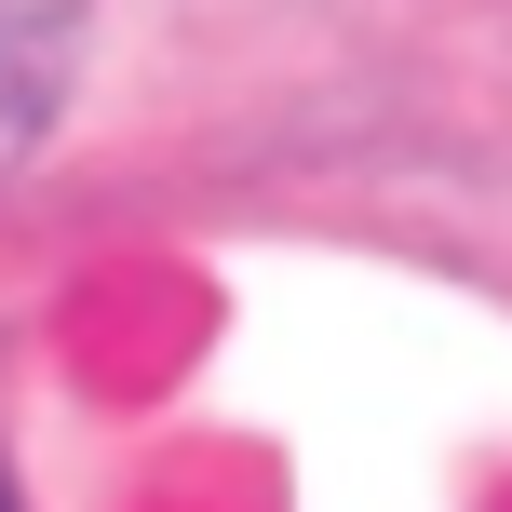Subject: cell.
<instances>
[{
  "label": "cell",
  "mask_w": 512,
  "mask_h": 512,
  "mask_svg": "<svg viewBox=\"0 0 512 512\" xmlns=\"http://www.w3.org/2000/svg\"><path fill=\"white\" fill-rule=\"evenodd\" d=\"M81 27H95V0H0V176L54 135L81 81Z\"/></svg>",
  "instance_id": "cell-1"
},
{
  "label": "cell",
  "mask_w": 512,
  "mask_h": 512,
  "mask_svg": "<svg viewBox=\"0 0 512 512\" xmlns=\"http://www.w3.org/2000/svg\"><path fill=\"white\" fill-rule=\"evenodd\" d=\"M0 512H14V486H0Z\"/></svg>",
  "instance_id": "cell-2"
}]
</instances>
